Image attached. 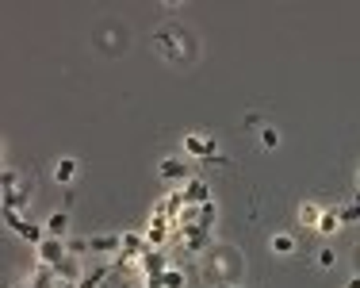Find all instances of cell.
Listing matches in <instances>:
<instances>
[{
	"label": "cell",
	"mask_w": 360,
	"mask_h": 288,
	"mask_svg": "<svg viewBox=\"0 0 360 288\" xmlns=\"http://www.w3.org/2000/svg\"><path fill=\"white\" fill-rule=\"evenodd\" d=\"M153 50L165 58L169 65H192L200 58V46H195V35L180 23H165V27L153 31Z\"/></svg>",
	"instance_id": "obj_1"
},
{
	"label": "cell",
	"mask_w": 360,
	"mask_h": 288,
	"mask_svg": "<svg viewBox=\"0 0 360 288\" xmlns=\"http://www.w3.org/2000/svg\"><path fill=\"white\" fill-rule=\"evenodd\" d=\"M203 277L207 284H242L245 281V258L238 246H226V242H215L207 253H203Z\"/></svg>",
	"instance_id": "obj_2"
},
{
	"label": "cell",
	"mask_w": 360,
	"mask_h": 288,
	"mask_svg": "<svg viewBox=\"0 0 360 288\" xmlns=\"http://www.w3.org/2000/svg\"><path fill=\"white\" fill-rule=\"evenodd\" d=\"M4 208L12 211H27L31 200H35V177L31 173H15V169H4Z\"/></svg>",
	"instance_id": "obj_3"
},
{
	"label": "cell",
	"mask_w": 360,
	"mask_h": 288,
	"mask_svg": "<svg viewBox=\"0 0 360 288\" xmlns=\"http://www.w3.org/2000/svg\"><path fill=\"white\" fill-rule=\"evenodd\" d=\"M180 146H184V158H195V162H207V158H215L219 142H215V134H207V131H188Z\"/></svg>",
	"instance_id": "obj_4"
},
{
	"label": "cell",
	"mask_w": 360,
	"mask_h": 288,
	"mask_svg": "<svg viewBox=\"0 0 360 288\" xmlns=\"http://www.w3.org/2000/svg\"><path fill=\"white\" fill-rule=\"evenodd\" d=\"M4 223L12 227V234H15V239H23L27 246H39V242L46 239V231H42V227H35V223H27V215H23V211L4 208Z\"/></svg>",
	"instance_id": "obj_5"
},
{
	"label": "cell",
	"mask_w": 360,
	"mask_h": 288,
	"mask_svg": "<svg viewBox=\"0 0 360 288\" xmlns=\"http://www.w3.org/2000/svg\"><path fill=\"white\" fill-rule=\"evenodd\" d=\"M158 173H161V181H169L173 189H180V184H188V181H192V169H188V162H184V158H176V154L161 158Z\"/></svg>",
	"instance_id": "obj_6"
},
{
	"label": "cell",
	"mask_w": 360,
	"mask_h": 288,
	"mask_svg": "<svg viewBox=\"0 0 360 288\" xmlns=\"http://www.w3.org/2000/svg\"><path fill=\"white\" fill-rule=\"evenodd\" d=\"M35 258H39V265H46V269H58L65 258H70V246H65L62 239H42L39 246H35Z\"/></svg>",
	"instance_id": "obj_7"
},
{
	"label": "cell",
	"mask_w": 360,
	"mask_h": 288,
	"mask_svg": "<svg viewBox=\"0 0 360 288\" xmlns=\"http://www.w3.org/2000/svg\"><path fill=\"white\" fill-rule=\"evenodd\" d=\"M123 250V234H92L89 239V253H100V258H115Z\"/></svg>",
	"instance_id": "obj_8"
},
{
	"label": "cell",
	"mask_w": 360,
	"mask_h": 288,
	"mask_svg": "<svg viewBox=\"0 0 360 288\" xmlns=\"http://www.w3.org/2000/svg\"><path fill=\"white\" fill-rule=\"evenodd\" d=\"M42 231H46V239H70V211H50L46 219H42Z\"/></svg>",
	"instance_id": "obj_9"
},
{
	"label": "cell",
	"mask_w": 360,
	"mask_h": 288,
	"mask_svg": "<svg viewBox=\"0 0 360 288\" xmlns=\"http://www.w3.org/2000/svg\"><path fill=\"white\" fill-rule=\"evenodd\" d=\"M96 42H100L104 54H123V50H127V31L123 27H104L96 35Z\"/></svg>",
	"instance_id": "obj_10"
},
{
	"label": "cell",
	"mask_w": 360,
	"mask_h": 288,
	"mask_svg": "<svg viewBox=\"0 0 360 288\" xmlns=\"http://www.w3.org/2000/svg\"><path fill=\"white\" fill-rule=\"evenodd\" d=\"M180 192H184V200H188V204H195V208L207 204V200H215V196H211V184L203 181V177H192L188 184H180Z\"/></svg>",
	"instance_id": "obj_11"
},
{
	"label": "cell",
	"mask_w": 360,
	"mask_h": 288,
	"mask_svg": "<svg viewBox=\"0 0 360 288\" xmlns=\"http://www.w3.org/2000/svg\"><path fill=\"white\" fill-rule=\"evenodd\" d=\"M111 269H115V258H108V261H100V265L84 269V277L77 281V288H100L111 277Z\"/></svg>",
	"instance_id": "obj_12"
},
{
	"label": "cell",
	"mask_w": 360,
	"mask_h": 288,
	"mask_svg": "<svg viewBox=\"0 0 360 288\" xmlns=\"http://www.w3.org/2000/svg\"><path fill=\"white\" fill-rule=\"evenodd\" d=\"M146 288H188V273L180 265H169L161 277H153V281H146Z\"/></svg>",
	"instance_id": "obj_13"
},
{
	"label": "cell",
	"mask_w": 360,
	"mask_h": 288,
	"mask_svg": "<svg viewBox=\"0 0 360 288\" xmlns=\"http://www.w3.org/2000/svg\"><path fill=\"white\" fill-rule=\"evenodd\" d=\"M269 250L276 253V258H295L299 242H295V234H291V231H276V234L269 239Z\"/></svg>",
	"instance_id": "obj_14"
},
{
	"label": "cell",
	"mask_w": 360,
	"mask_h": 288,
	"mask_svg": "<svg viewBox=\"0 0 360 288\" xmlns=\"http://www.w3.org/2000/svg\"><path fill=\"white\" fill-rule=\"evenodd\" d=\"M341 211H333V208H322V215H319V223H314V231L322 234V239H333V234L341 231Z\"/></svg>",
	"instance_id": "obj_15"
},
{
	"label": "cell",
	"mask_w": 360,
	"mask_h": 288,
	"mask_svg": "<svg viewBox=\"0 0 360 288\" xmlns=\"http://www.w3.org/2000/svg\"><path fill=\"white\" fill-rule=\"evenodd\" d=\"M84 269H89V265H84L81 258H65L62 265L54 269V273H58V281H65V284H77V281L84 277Z\"/></svg>",
	"instance_id": "obj_16"
},
{
	"label": "cell",
	"mask_w": 360,
	"mask_h": 288,
	"mask_svg": "<svg viewBox=\"0 0 360 288\" xmlns=\"http://www.w3.org/2000/svg\"><path fill=\"white\" fill-rule=\"evenodd\" d=\"M77 173H81V162H77V158H58L54 162V181L58 184H73Z\"/></svg>",
	"instance_id": "obj_17"
},
{
	"label": "cell",
	"mask_w": 360,
	"mask_h": 288,
	"mask_svg": "<svg viewBox=\"0 0 360 288\" xmlns=\"http://www.w3.org/2000/svg\"><path fill=\"white\" fill-rule=\"evenodd\" d=\"M200 231H215V223H219V204L215 200H207V204H200Z\"/></svg>",
	"instance_id": "obj_18"
},
{
	"label": "cell",
	"mask_w": 360,
	"mask_h": 288,
	"mask_svg": "<svg viewBox=\"0 0 360 288\" xmlns=\"http://www.w3.org/2000/svg\"><path fill=\"white\" fill-rule=\"evenodd\" d=\"M322 215V204H314V200H307V204H299V223L303 227H314Z\"/></svg>",
	"instance_id": "obj_19"
},
{
	"label": "cell",
	"mask_w": 360,
	"mask_h": 288,
	"mask_svg": "<svg viewBox=\"0 0 360 288\" xmlns=\"http://www.w3.org/2000/svg\"><path fill=\"white\" fill-rule=\"evenodd\" d=\"M261 146L264 150H276L280 146V131H276V127H261Z\"/></svg>",
	"instance_id": "obj_20"
},
{
	"label": "cell",
	"mask_w": 360,
	"mask_h": 288,
	"mask_svg": "<svg viewBox=\"0 0 360 288\" xmlns=\"http://www.w3.org/2000/svg\"><path fill=\"white\" fill-rule=\"evenodd\" d=\"M65 246H70V258H81L89 253V239H65Z\"/></svg>",
	"instance_id": "obj_21"
},
{
	"label": "cell",
	"mask_w": 360,
	"mask_h": 288,
	"mask_svg": "<svg viewBox=\"0 0 360 288\" xmlns=\"http://www.w3.org/2000/svg\"><path fill=\"white\" fill-rule=\"evenodd\" d=\"M333 265H338V253H333L330 246H322L319 250V269H333Z\"/></svg>",
	"instance_id": "obj_22"
},
{
	"label": "cell",
	"mask_w": 360,
	"mask_h": 288,
	"mask_svg": "<svg viewBox=\"0 0 360 288\" xmlns=\"http://www.w3.org/2000/svg\"><path fill=\"white\" fill-rule=\"evenodd\" d=\"M360 219V204H345L341 208V223H356Z\"/></svg>",
	"instance_id": "obj_23"
},
{
	"label": "cell",
	"mask_w": 360,
	"mask_h": 288,
	"mask_svg": "<svg viewBox=\"0 0 360 288\" xmlns=\"http://www.w3.org/2000/svg\"><path fill=\"white\" fill-rule=\"evenodd\" d=\"M12 288H35V281H31V273H23V277H20V281H15Z\"/></svg>",
	"instance_id": "obj_24"
},
{
	"label": "cell",
	"mask_w": 360,
	"mask_h": 288,
	"mask_svg": "<svg viewBox=\"0 0 360 288\" xmlns=\"http://www.w3.org/2000/svg\"><path fill=\"white\" fill-rule=\"evenodd\" d=\"M242 123H245V127H261V115H257V112H250V115H245Z\"/></svg>",
	"instance_id": "obj_25"
},
{
	"label": "cell",
	"mask_w": 360,
	"mask_h": 288,
	"mask_svg": "<svg viewBox=\"0 0 360 288\" xmlns=\"http://www.w3.org/2000/svg\"><path fill=\"white\" fill-rule=\"evenodd\" d=\"M345 288H360V273H356V277H349V284H345Z\"/></svg>",
	"instance_id": "obj_26"
},
{
	"label": "cell",
	"mask_w": 360,
	"mask_h": 288,
	"mask_svg": "<svg viewBox=\"0 0 360 288\" xmlns=\"http://www.w3.org/2000/svg\"><path fill=\"white\" fill-rule=\"evenodd\" d=\"M207 288H242V284H222V281H215V284H207Z\"/></svg>",
	"instance_id": "obj_27"
},
{
	"label": "cell",
	"mask_w": 360,
	"mask_h": 288,
	"mask_svg": "<svg viewBox=\"0 0 360 288\" xmlns=\"http://www.w3.org/2000/svg\"><path fill=\"white\" fill-rule=\"evenodd\" d=\"M353 189H356V196H360V169H356V181H353Z\"/></svg>",
	"instance_id": "obj_28"
},
{
	"label": "cell",
	"mask_w": 360,
	"mask_h": 288,
	"mask_svg": "<svg viewBox=\"0 0 360 288\" xmlns=\"http://www.w3.org/2000/svg\"><path fill=\"white\" fill-rule=\"evenodd\" d=\"M356 261H360V250H356Z\"/></svg>",
	"instance_id": "obj_29"
}]
</instances>
